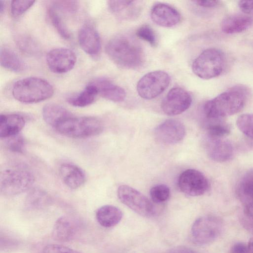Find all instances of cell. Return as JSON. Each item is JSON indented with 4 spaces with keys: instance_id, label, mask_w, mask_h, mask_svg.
I'll return each instance as SVG.
<instances>
[{
    "instance_id": "cell-4",
    "label": "cell",
    "mask_w": 253,
    "mask_h": 253,
    "mask_svg": "<svg viewBox=\"0 0 253 253\" xmlns=\"http://www.w3.org/2000/svg\"><path fill=\"white\" fill-rule=\"evenodd\" d=\"M34 181V175L27 168L22 166L10 167L0 173V192L6 196L18 195L31 188Z\"/></svg>"
},
{
    "instance_id": "cell-28",
    "label": "cell",
    "mask_w": 253,
    "mask_h": 253,
    "mask_svg": "<svg viewBox=\"0 0 253 253\" xmlns=\"http://www.w3.org/2000/svg\"><path fill=\"white\" fill-rule=\"evenodd\" d=\"M50 201L49 196L46 192L39 188H34L27 195L25 205L28 209L39 210L47 206Z\"/></svg>"
},
{
    "instance_id": "cell-41",
    "label": "cell",
    "mask_w": 253,
    "mask_h": 253,
    "mask_svg": "<svg viewBox=\"0 0 253 253\" xmlns=\"http://www.w3.org/2000/svg\"><path fill=\"white\" fill-rule=\"evenodd\" d=\"M168 253H197L194 250L185 246H179L170 249Z\"/></svg>"
},
{
    "instance_id": "cell-37",
    "label": "cell",
    "mask_w": 253,
    "mask_h": 253,
    "mask_svg": "<svg viewBox=\"0 0 253 253\" xmlns=\"http://www.w3.org/2000/svg\"><path fill=\"white\" fill-rule=\"evenodd\" d=\"M42 253H80L68 247L58 244H49L42 249Z\"/></svg>"
},
{
    "instance_id": "cell-33",
    "label": "cell",
    "mask_w": 253,
    "mask_h": 253,
    "mask_svg": "<svg viewBox=\"0 0 253 253\" xmlns=\"http://www.w3.org/2000/svg\"><path fill=\"white\" fill-rule=\"evenodd\" d=\"M19 47L24 52L32 54H37L40 51L39 46L32 38L22 36L17 39Z\"/></svg>"
},
{
    "instance_id": "cell-5",
    "label": "cell",
    "mask_w": 253,
    "mask_h": 253,
    "mask_svg": "<svg viewBox=\"0 0 253 253\" xmlns=\"http://www.w3.org/2000/svg\"><path fill=\"white\" fill-rule=\"evenodd\" d=\"M103 128L102 122L96 118L72 116L61 122L55 128L66 136L82 138L98 135L102 132Z\"/></svg>"
},
{
    "instance_id": "cell-34",
    "label": "cell",
    "mask_w": 253,
    "mask_h": 253,
    "mask_svg": "<svg viewBox=\"0 0 253 253\" xmlns=\"http://www.w3.org/2000/svg\"><path fill=\"white\" fill-rule=\"evenodd\" d=\"M136 35L140 39L147 42L151 46H155L157 44V38L153 29L146 24L141 26L136 31Z\"/></svg>"
},
{
    "instance_id": "cell-16",
    "label": "cell",
    "mask_w": 253,
    "mask_h": 253,
    "mask_svg": "<svg viewBox=\"0 0 253 253\" xmlns=\"http://www.w3.org/2000/svg\"><path fill=\"white\" fill-rule=\"evenodd\" d=\"M206 150L209 157L217 162H224L230 160L233 155L232 144L223 138L208 137Z\"/></svg>"
},
{
    "instance_id": "cell-10",
    "label": "cell",
    "mask_w": 253,
    "mask_h": 253,
    "mask_svg": "<svg viewBox=\"0 0 253 253\" xmlns=\"http://www.w3.org/2000/svg\"><path fill=\"white\" fill-rule=\"evenodd\" d=\"M178 185L180 190L190 196H199L209 189L210 183L206 176L195 169H188L179 175Z\"/></svg>"
},
{
    "instance_id": "cell-6",
    "label": "cell",
    "mask_w": 253,
    "mask_h": 253,
    "mask_svg": "<svg viewBox=\"0 0 253 253\" xmlns=\"http://www.w3.org/2000/svg\"><path fill=\"white\" fill-rule=\"evenodd\" d=\"M225 65L223 52L215 48L204 50L194 61L192 65L193 72L203 79H211L220 76Z\"/></svg>"
},
{
    "instance_id": "cell-22",
    "label": "cell",
    "mask_w": 253,
    "mask_h": 253,
    "mask_svg": "<svg viewBox=\"0 0 253 253\" xmlns=\"http://www.w3.org/2000/svg\"><path fill=\"white\" fill-rule=\"evenodd\" d=\"M25 121L17 114H1L0 116V136L6 138L19 134L24 127Z\"/></svg>"
},
{
    "instance_id": "cell-25",
    "label": "cell",
    "mask_w": 253,
    "mask_h": 253,
    "mask_svg": "<svg viewBox=\"0 0 253 253\" xmlns=\"http://www.w3.org/2000/svg\"><path fill=\"white\" fill-rule=\"evenodd\" d=\"M42 115L45 122L54 128L61 122L72 116L63 107L53 103L45 105L42 108Z\"/></svg>"
},
{
    "instance_id": "cell-23",
    "label": "cell",
    "mask_w": 253,
    "mask_h": 253,
    "mask_svg": "<svg viewBox=\"0 0 253 253\" xmlns=\"http://www.w3.org/2000/svg\"><path fill=\"white\" fill-rule=\"evenodd\" d=\"M97 88L98 94L103 98L112 101H124L126 96L125 90L106 79H99L92 82Z\"/></svg>"
},
{
    "instance_id": "cell-8",
    "label": "cell",
    "mask_w": 253,
    "mask_h": 253,
    "mask_svg": "<svg viewBox=\"0 0 253 253\" xmlns=\"http://www.w3.org/2000/svg\"><path fill=\"white\" fill-rule=\"evenodd\" d=\"M117 195L122 203L143 216H152L156 213L153 203L142 193L130 186H120Z\"/></svg>"
},
{
    "instance_id": "cell-31",
    "label": "cell",
    "mask_w": 253,
    "mask_h": 253,
    "mask_svg": "<svg viewBox=\"0 0 253 253\" xmlns=\"http://www.w3.org/2000/svg\"><path fill=\"white\" fill-rule=\"evenodd\" d=\"M237 126L245 135L253 139V114H245L237 120Z\"/></svg>"
},
{
    "instance_id": "cell-39",
    "label": "cell",
    "mask_w": 253,
    "mask_h": 253,
    "mask_svg": "<svg viewBox=\"0 0 253 253\" xmlns=\"http://www.w3.org/2000/svg\"><path fill=\"white\" fill-rule=\"evenodd\" d=\"M238 6L245 14L253 16V1L240 0Z\"/></svg>"
},
{
    "instance_id": "cell-20",
    "label": "cell",
    "mask_w": 253,
    "mask_h": 253,
    "mask_svg": "<svg viewBox=\"0 0 253 253\" xmlns=\"http://www.w3.org/2000/svg\"><path fill=\"white\" fill-rule=\"evenodd\" d=\"M77 224L71 217L64 215L55 221L52 231L54 240L59 242H67L74 238L77 230Z\"/></svg>"
},
{
    "instance_id": "cell-30",
    "label": "cell",
    "mask_w": 253,
    "mask_h": 253,
    "mask_svg": "<svg viewBox=\"0 0 253 253\" xmlns=\"http://www.w3.org/2000/svg\"><path fill=\"white\" fill-rule=\"evenodd\" d=\"M230 131L228 124L219 121L209 124L207 127L208 137L212 138H223L230 133Z\"/></svg>"
},
{
    "instance_id": "cell-9",
    "label": "cell",
    "mask_w": 253,
    "mask_h": 253,
    "mask_svg": "<svg viewBox=\"0 0 253 253\" xmlns=\"http://www.w3.org/2000/svg\"><path fill=\"white\" fill-rule=\"evenodd\" d=\"M170 81L169 76L165 71L157 70L148 73L138 82L137 93L145 99L154 98L166 89Z\"/></svg>"
},
{
    "instance_id": "cell-32",
    "label": "cell",
    "mask_w": 253,
    "mask_h": 253,
    "mask_svg": "<svg viewBox=\"0 0 253 253\" xmlns=\"http://www.w3.org/2000/svg\"><path fill=\"white\" fill-rule=\"evenodd\" d=\"M150 195L153 203H162L169 199L170 195V190L166 185H156L150 189Z\"/></svg>"
},
{
    "instance_id": "cell-38",
    "label": "cell",
    "mask_w": 253,
    "mask_h": 253,
    "mask_svg": "<svg viewBox=\"0 0 253 253\" xmlns=\"http://www.w3.org/2000/svg\"><path fill=\"white\" fill-rule=\"evenodd\" d=\"M58 9L68 12H74L77 9L76 1H57L53 4Z\"/></svg>"
},
{
    "instance_id": "cell-17",
    "label": "cell",
    "mask_w": 253,
    "mask_h": 253,
    "mask_svg": "<svg viewBox=\"0 0 253 253\" xmlns=\"http://www.w3.org/2000/svg\"><path fill=\"white\" fill-rule=\"evenodd\" d=\"M78 40L81 47L86 53L95 56L100 52V37L93 26L88 24L83 26L79 32Z\"/></svg>"
},
{
    "instance_id": "cell-43",
    "label": "cell",
    "mask_w": 253,
    "mask_h": 253,
    "mask_svg": "<svg viewBox=\"0 0 253 253\" xmlns=\"http://www.w3.org/2000/svg\"><path fill=\"white\" fill-rule=\"evenodd\" d=\"M248 253H253V238L248 243Z\"/></svg>"
},
{
    "instance_id": "cell-40",
    "label": "cell",
    "mask_w": 253,
    "mask_h": 253,
    "mask_svg": "<svg viewBox=\"0 0 253 253\" xmlns=\"http://www.w3.org/2000/svg\"><path fill=\"white\" fill-rule=\"evenodd\" d=\"M229 253H248V245L243 242H237L231 246Z\"/></svg>"
},
{
    "instance_id": "cell-24",
    "label": "cell",
    "mask_w": 253,
    "mask_h": 253,
    "mask_svg": "<svg viewBox=\"0 0 253 253\" xmlns=\"http://www.w3.org/2000/svg\"><path fill=\"white\" fill-rule=\"evenodd\" d=\"M95 217L100 225L105 228H110L120 222L123 217V213L118 207L107 205L97 210Z\"/></svg>"
},
{
    "instance_id": "cell-14",
    "label": "cell",
    "mask_w": 253,
    "mask_h": 253,
    "mask_svg": "<svg viewBox=\"0 0 253 253\" xmlns=\"http://www.w3.org/2000/svg\"><path fill=\"white\" fill-rule=\"evenodd\" d=\"M150 16L157 25L164 27H171L178 23L180 14L174 7L166 3L159 2L151 8Z\"/></svg>"
},
{
    "instance_id": "cell-44",
    "label": "cell",
    "mask_w": 253,
    "mask_h": 253,
    "mask_svg": "<svg viewBox=\"0 0 253 253\" xmlns=\"http://www.w3.org/2000/svg\"><path fill=\"white\" fill-rule=\"evenodd\" d=\"M4 8V3L3 1L0 0V12L1 13Z\"/></svg>"
},
{
    "instance_id": "cell-19",
    "label": "cell",
    "mask_w": 253,
    "mask_h": 253,
    "mask_svg": "<svg viewBox=\"0 0 253 253\" xmlns=\"http://www.w3.org/2000/svg\"><path fill=\"white\" fill-rule=\"evenodd\" d=\"M252 18L245 14L236 13L225 16L220 24L221 31L227 34L243 32L251 27Z\"/></svg>"
},
{
    "instance_id": "cell-1",
    "label": "cell",
    "mask_w": 253,
    "mask_h": 253,
    "mask_svg": "<svg viewBox=\"0 0 253 253\" xmlns=\"http://www.w3.org/2000/svg\"><path fill=\"white\" fill-rule=\"evenodd\" d=\"M248 89L243 85L230 87L214 98L207 101L203 109L210 119H219L240 112L245 106L249 95Z\"/></svg>"
},
{
    "instance_id": "cell-36",
    "label": "cell",
    "mask_w": 253,
    "mask_h": 253,
    "mask_svg": "<svg viewBox=\"0 0 253 253\" xmlns=\"http://www.w3.org/2000/svg\"><path fill=\"white\" fill-rule=\"evenodd\" d=\"M35 0H13L11 3V13L14 17L22 15L34 3Z\"/></svg>"
},
{
    "instance_id": "cell-15",
    "label": "cell",
    "mask_w": 253,
    "mask_h": 253,
    "mask_svg": "<svg viewBox=\"0 0 253 253\" xmlns=\"http://www.w3.org/2000/svg\"><path fill=\"white\" fill-rule=\"evenodd\" d=\"M108 6L111 13L122 20H132L140 15L141 6L135 0H109Z\"/></svg>"
},
{
    "instance_id": "cell-18",
    "label": "cell",
    "mask_w": 253,
    "mask_h": 253,
    "mask_svg": "<svg viewBox=\"0 0 253 253\" xmlns=\"http://www.w3.org/2000/svg\"><path fill=\"white\" fill-rule=\"evenodd\" d=\"M237 194L245 213L253 219V170L241 180L237 188Z\"/></svg>"
},
{
    "instance_id": "cell-3",
    "label": "cell",
    "mask_w": 253,
    "mask_h": 253,
    "mask_svg": "<svg viewBox=\"0 0 253 253\" xmlns=\"http://www.w3.org/2000/svg\"><path fill=\"white\" fill-rule=\"evenodd\" d=\"M12 93L15 99L24 103L45 100L52 96L54 89L47 81L38 77H27L17 81Z\"/></svg>"
},
{
    "instance_id": "cell-29",
    "label": "cell",
    "mask_w": 253,
    "mask_h": 253,
    "mask_svg": "<svg viewBox=\"0 0 253 253\" xmlns=\"http://www.w3.org/2000/svg\"><path fill=\"white\" fill-rule=\"evenodd\" d=\"M48 15L51 22L60 36L65 39H69L70 33L61 16L58 10L53 5L48 9Z\"/></svg>"
},
{
    "instance_id": "cell-21",
    "label": "cell",
    "mask_w": 253,
    "mask_h": 253,
    "mask_svg": "<svg viewBox=\"0 0 253 253\" xmlns=\"http://www.w3.org/2000/svg\"><path fill=\"white\" fill-rule=\"evenodd\" d=\"M59 173L63 182L71 189L80 187L86 180L84 170L71 163L63 164L60 167Z\"/></svg>"
},
{
    "instance_id": "cell-13",
    "label": "cell",
    "mask_w": 253,
    "mask_h": 253,
    "mask_svg": "<svg viewBox=\"0 0 253 253\" xmlns=\"http://www.w3.org/2000/svg\"><path fill=\"white\" fill-rule=\"evenodd\" d=\"M186 130L183 124L174 119H169L158 126L155 129L156 140L163 144H173L181 141Z\"/></svg>"
},
{
    "instance_id": "cell-12",
    "label": "cell",
    "mask_w": 253,
    "mask_h": 253,
    "mask_svg": "<svg viewBox=\"0 0 253 253\" xmlns=\"http://www.w3.org/2000/svg\"><path fill=\"white\" fill-rule=\"evenodd\" d=\"M77 58L75 53L66 48L50 50L46 56L47 65L51 71L61 74L67 72L74 67Z\"/></svg>"
},
{
    "instance_id": "cell-11",
    "label": "cell",
    "mask_w": 253,
    "mask_h": 253,
    "mask_svg": "<svg viewBox=\"0 0 253 253\" xmlns=\"http://www.w3.org/2000/svg\"><path fill=\"white\" fill-rule=\"evenodd\" d=\"M191 103V96L187 90L181 87H173L163 99L161 108L166 114L175 116L187 110Z\"/></svg>"
},
{
    "instance_id": "cell-26",
    "label": "cell",
    "mask_w": 253,
    "mask_h": 253,
    "mask_svg": "<svg viewBox=\"0 0 253 253\" xmlns=\"http://www.w3.org/2000/svg\"><path fill=\"white\" fill-rule=\"evenodd\" d=\"M0 58L1 66L10 71L21 72L26 68V64L23 60L8 48H0Z\"/></svg>"
},
{
    "instance_id": "cell-27",
    "label": "cell",
    "mask_w": 253,
    "mask_h": 253,
    "mask_svg": "<svg viewBox=\"0 0 253 253\" xmlns=\"http://www.w3.org/2000/svg\"><path fill=\"white\" fill-rule=\"evenodd\" d=\"M98 94L97 88L93 84L90 83L79 94L69 98L68 102L74 106L85 107L92 104L94 101Z\"/></svg>"
},
{
    "instance_id": "cell-42",
    "label": "cell",
    "mask_w": 253,
    "mask_h": 253,
    "mask_svg": "<svg viewBox=\"0 0 253 253\" xmlns=\"http://www.w3.org/2000/svg\"><path fill=\"white\" fill-rule=\"evenodd\" d=\"M197 5L203 7H214L219 5L218 0H196L194 1Z\"/></svg>"
},
{
    "instance_id": "cell-7",
    "label": "cell",
    "mask_w": 253,
    "mask_h": 253,
    "mask_svg": "<svg viewBox=\"0 0 253 253\" xmlns=\"http://www.w3.org/2000/svg\"><path fill=\"white\" fill-rule=\"evenodd\" d=\"M223 228L221 219L213 215L197 218L192 224L191 235L193 240L200 245L210 244L220 235Z\"/></svg>"
},
{
    "instance_id": "cell-35",
    "label": "cell",
    "mask_w": 253,
    "mask_h": 253,
    "mask_svg": "<svg viewBox=\"0 0 253 253\" xmlns=\"http://www.w3.org/2000/svg\"><path fill=\"white\" fill-rule=\"evenodd\" d=\"M6 139V147L12 152L22 153L25 146V141L23 136L19 134L4 138Z\"/></svg>"
},
{
    "instance_id": "cell-2",
    "label": "cell",
    "mask_w": 253,
    "mask_h": 253,
    "mask_svg": "<svg viewBox=\"0 0 253 253\" xmlns=\"http://www.w3.org/2000/svg\"><path fill=\"white\" fill-rule=\"evenodd\" d=\"M105 50L110 59L122 68L135 69L141 67L144 61L142 47L134 39L126 35L113 37L107 43Z\"/></svg>"
}]
</instances>
